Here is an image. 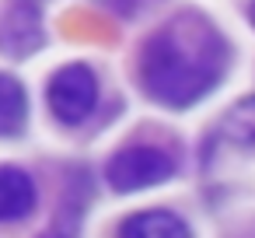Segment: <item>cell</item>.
Segmentation results:
<instances>
[{
	"label": "cell",
	"mask_w": 255,
	"mask_h": 238,
	"mask_svg": "<svg viewBox=\"0 0 255 238\" xmlns=\"http://www.w3.org/2000/svg\"><path fill=\"white\" fill-rule=\"evenodd\" d=\"M224 35L199 14L157 28L140 49V88L164 109H189L206 98L227 70Z\"/></svg>",
	"instance_id": "cell-1"
},
{
	"label": "cell",
	"mask_w": 255,
	"mask_h": 238,
	"mask_svg": "<svg viewBox=\"0 0 255 238\" xmlns=\"http://www.w3.org/2000/svg\"><path fill=\"white\" fill-rule=\"evenodd\" d=\"M178 172V161L154 144H136V147H123L119 154L109 158L105 165V179L116 193H140L150 186L168 182Z\"/></svg>",
	"instance_id": "cell-2"
},
{
	"label": "cell",
	"mask_w": 255,
	"mask_h": 238,
	"mask_svg": "<svg viewBox=\"0 0 255 238\" xmlns=\"http://www.w3.org/2000/svg\"><path fill=\"white\" fill-rule=\"evenodd\" d=\"M49 112L63 126H81L98 105V77L88 63H67L49 77Z\"/></svg>",
	"instance_id": "cell-3"
},
{
	"label": "cell",
	"mask_w": 255,
	"mask_h": 238,
	"mask_svg": "<svg viewBox=\"0 0 255 238\" xmlns=\"http://www.w3.org/2000/svg\"><path fill=\"white\" fill-rule=\"evenodd\" d=\"M42 46V21H39V11L25 0L7 11V18L0 21V53L7 56H28Z\"/></svg>",
	"instance_id": "cell-4"
},
{
	"label": "cell",
	"mask_w": 255,
	"mask_h": 238,
	"mask_svg": "<svg viewBox=\"0 0 255 238\" xmlns=\"http://www.w3.org/2000/svg\"><path fill=\"white\" fill-rule=\"evenodd\" d=\"M35 182L18 165H0V224L25 221L35 210Z\"/></svg>",
	"instance_id": "cell-5"
},
{
	"label": "cell",
	"mask_w": 255,
	"mask_h": 238,
	"mask_svg": "<svg viewBox=\"0 0 255 238\" xmlns=\"http://www.w3.org/2000/svg\"><path fill=\"white\" fill-rule=\"evenodd\" d=\"M119 235H126V238H189L192 228L171 210H143V214L126 217L119 224Z\"/></svg>",
	"instance_id": "cell-6"
},
{
	"label": "cell",
	"mask_w": 255,
	"mask_h": 238,
	"mask_svg": "<svg viewBox=\"0 0 255 238\" xmlns=\"http://www.w3.org/2000/svg\"><path fill=\"white\" fill-rule=\"evenodd\" d=\"M28 123V95L14 74H0V137H18Z\"/></svg>",
	"instance_id": "cell-7"
},
{
	"label": "cell",
	"mask_w": 255,
	"mask_h": 238,
	"mask_svg": "<svg viewBox=\"0 0 255 238\" xmlns=\"http://www.w3.org/2000/svg\"><path fill=\"white\" fill-rule=\"evenodd\" d=\"M220 137L231 140V144H238V147H255V95L241 98V102L224 116Z\"/></svg>",
	"instance_id": "cell-8"
},
{
	"label": "cell",
	"mask_w": 255,
	"mask_h": 238,
	"mask_svg": "<svg viewBox=\"0 0 255 238\" xmlns=\"http://www.w3.org/2000/svg\"><path fill=\"white\" fill-rule=\"evenodd\" d=\"M112 4H116L126 18H136V14H143V11H150V7H157L161 0H112Z\"/></svg>",
	"instance_id": "cell-9"
},
{
	"label": "cell",
	"mask_w": 255,
	"mask_h": 238,
	"mask_svg": "<svg viewBox=\"0 0 255 238\" xmlns=\"http://www.w3.org/2000/svg\"><path fill=\"white\" fill-rule=\"evenodd\" d=\"M248 18H252V25H255V0H252V7H248Z\"/></svg>",
	"instance_id": "cell-10"
}]
</instances>
